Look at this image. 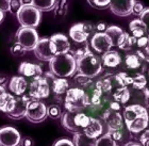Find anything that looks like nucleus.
Listing matches in <instances>:
<instances>
[{"label": "nucleus", "instance_id": "22", "mask_svg": "<svg viewBox=\"0 0 149 146\" xmlns=\"http://www.w3.org/2000/svg\"><path fill=\"white\" fill-rule=\"evenodd\" d=\"M101 62L107 67H117L121 63L120 54L115 50H109L101 57Z\"/></svg>", "mask_w": 149, "mask_h": 146}, {"label": "nucleus", "instance_id": "34", "mask_svg": "<svg viewBox=\"0 0 149 146\" xmlns=\"http://www.w3.org/2000/svg\"><path fill=\"white\" fill-rule=\"evenodd\" d=\"M62 110L58 105H50L47 107V115L48 117L52 118V119H59L62 117Z\"/></svg>", "mask_w": 149, "mask_h": 146}, {"label": "nucleus", "instance_id": "37", "mask_svg": "<svg viewBox=\"0 0 149 146\" xmlns=\"http://www.w3.org/2000/svg\"><path fill=\"white\" fill-rule=\"evenodd\" d=\"M22 8V4L20 2V0H11L10 1V6H9V12L13 15H17V13L19 12V10Z\"/></svg>", "mask_w": 149, "mask_h": 146}, {"label": "nucleus", "instance_id": "53", "mask_svg": "<svg viewBox=\"0 0 149 146\" xmlns=\"http://www.w3.org/2000/svg\"><path fill=\"white\" fill-rule=\"evenodd\" d=\"M148 78H149V72H148Z\"/></svg>", "mask_w": 149, "mask_h": 146}, {"label": "nucleus", "instance_id": "54", "mask_svg": "<svg viewBox=\"0 0 149 146\" xmlns=\"http://www.w3.org/2000/svg\"><path fill=\"white\" fill-rule=\"evenodd\" d=\"M148 105H149V103H148Z\"/></svg>", "mask_w": 149, "mask_h": 146}, {"label": "nucleus", "instance_id": "32", "mask_svg": "<svg viewBox=\"0 0 149 146\" xmlns=\"http://www.w3.org/2000/svg\"><path fill=\"white\" fill-rule=\"evenodd\" d=\"M135 44H136V38L133 37L132 35L128 34L126 32V36H125V40L123 41V43L120 44V46L118 48L125 50V51H131L133 52L134 48H135Z\"/></svg>", "mask_w": 149, "mask_h": 146}, {"label": "nucleus", "instance_id": "49", "mask_svg": "<svg viewBox=\"0 0 149 146\" xmlns=\"http://www.w3.org/2000/svg\"><path fill=\"white\" fill-rule=\"evenodd\" d=\"M22 6H32V0H20Z\"/></svg>", "mask_w": 149, "mask_h": 146}, {"label": "nucleus", "instance_id": "6", "mask_svg": "<svg viewBox=\"0 0 149 146\" xmlns=\"http://www.w3.org/2000/svg\"><path fill=\"white\" fill-rule=\"evenodd\" d=\"M95 33V26L91 22H78L69 29V36L78 44L87 42L88 37L93 36Z\"/></svg>", "mask_w": 149, "mask_h": 146}, {"label": "nucleus", "instance_id": "33", "mask_svg": "<svg viewBox=\"0 0 149 146\" xmlns=\"http://www.w3.org/2000/svg\"><path fill=\"white\" fill-rule=\"evenodd\" d=\"M95 146H118V143L111 137L109 132H107L97 139Z\"/></svg>", "mask_w": 149, "mask_h": 146}, {"label": "nucleus", "instance_id": "18", "mask_svg": "<svg viewBox=\"0 0 149 146\" xmlns=\"http://www.w3.org/2000/svg\"><path fill=\"white\" fill-rule=\"evenodd\" d=\"M9 89L15 96H22L28 89V82L22 76H14L9 82Z\"/></svg>", "mask_w": 149, "mask_h": 146}, {"label": "nucleus", "instance_id": "35", "mask_svg": "<svg viewBox=\"0 0 149 146\" xmlns=\"http://www.w3.org/2000/svg\"><path fill=\"white\" fill-rule=\"evenodd\" d=\"M87 2L90 3L93 8H95V9L102 10L110 6L111 0H87Z\"/></svg>", "mask_w": 149, "mask_h": 146}, {"label": "nucleus", "instance_id": "19", "mask_svg": "<svg viewBox=\"0 0 149 146\" xmlns=\"http://www.w3.org/2000/svg\"><path fill=\"white\" fill-rule=\"evenodd\" d=\"M102 131L103 126L101 124V122L99 119H97V118L91 117L90 123L83 130V133L86 137L93 139V140H97L100 136H102Z\"/></svg>", "mask_w": 149, "mask_h": 146}, {"label": "nucleus", "instance_id": "17", "mask_svg": "<svg viewBox=\"0 0 149 146\" xmlns=\"http://www.w3.org/2000/svg\"><path fill=\"white\" fill-rule=\"evenodd\" d=\"M103 118L107 123V126L109 128V131H115V130H121L124 127L123 124V116L120 113L117 111L110 110L103 115Z\"/></svg>", "mask_w": 149, "mask_h": 146}, {"label": "nucleus", "instance_id": "30", "mask_svg": "<svg viewBox=\"0 0 149 146\" xmlns=\"http://www.w3.org/2000/svg\"><path fill=\"white\" fill-rule=\"evenodd\" d=\"M147 80L143 74H135L131 76V85L136 90H144L146 87Z\"/></svg>", "mask_w": 149, "mask_h": 146}, {"label": "nucleus", "instance_id": "25", "mask_svg": "<svg viewBox=\"0 0 149 146\" xmlns=\"http://www.w3.org/2000/svg\"><path fill=\"white\" fill-rule=\"evenodd\" d=\"M53 93L56 95L66 94V92L69 90V83L66 78H53L52 84H51Z\"/></svg>", "mask_w": 149, "mask_h": 146}, {"label": "nucleus", "instance_id": "52", "mask_svg": "<svg viewBox=\"0 0 149 146\" xmlns=\"http://www.w3.org/2000/svg\"><path fill=\"white\" fill-rule=\"evenodd\" d=\"M3 93H6V89L3 87H0V96H1Z\"/></svg>", "mask_w": 149, "mask_h": 146}, {"label": "nucleus", "instance_id": "14", "mask_svg": "<svg viewBox=\"0 0 149 146\" xmlns=\"http://www.w3.org/2000/svg\"><path fill=\"white\" fill-rule=\"evenodd\" d=\"M135 0H111L110 2V10L115 15L124 17L132 14V8H133Z\"/></svg>", "mask_w": 149, "mask_h": 146}, {"label": "nucleus", "instance_id": "11", "mask_svg": "<svg viewBox=\"0 0 149 146\" xmlns=\"http://www.w3.org/2000/svg\"><path fill=\"white\" fill-rule=\"evenodd\" d=\"M22 136L14 127L6 126L0 129V146H20Z\"/></svg>", "mask_w": 149, "mask_h": 146}, {"label": "nucleus", "instance_id": "3", "mask_svg": "<svg viewBox=\"0 0 149 146\" xmlns=\"http://www.w3.org/2000/svg\"><path fill=\"white\" fill-rule=\"evenodd\" d=\"M76 62H77L78 74L91 78V79L98 76L102 71L101 58L93 53L91 50L87 51L84 56L76 60Z\"/></svg>", "mask_w": 149, "mask_h": 146}, {"label": "nucleus", "instance_id": "45", "mask_svg": "<svg viewBox=\"0 0 149 146\" xmlns=\"http://www.w3.org/2000/svg\"><path fill=\"white\" fill-rule=\"evenodd\" d=\"M107 28H108V26L106 22H100L95 25V32H106Z\"/></svg>", "mask_w": 149, "mask_h": 146}, {"label": "nucleus", "instance_id": "15", "mask_svg": "<svg viewBox=\"0 0 149 146\" xmlns=\"http://www.w3.org/2000/svg\"><path fill=\"white\" fill-rule=\"evenodd\" d=\"M19 74L25 78H31L32 80H34L36 78L43 76V69L40 65L34 64L30 62H22L19 65L18 68Z\"/></svg>", "mask_w": 149, "mask_h": 146}, {"label": "nucleus", "instance_id": "51", "mask_svg": "<svg viewBox=\"0 0 149 146\" xmlns=\"http://www.w3.org/2000/svg\"><path fill=\"white\" fill-rule=\"evenodd\" d=\"M3 19H4V13L2 11H0V24L3 22Z\"/></svg>", "mask_w": 149, "mask_h": 146}, {"label": "nucleus", "instance_id": "28", "mask_svg": "<svg viewBox=\"0 0 149 146\" xmlns=\"http://www.w3.org/2000/svg\"><path fill=\"white\" fill-rule=\"evenodd\" d=\"M56 0H32V6L40 12H49L54 9Z\"/></svg>", "mask_w": 149, "mask_h": 146}, {"label": "nucleus", "instance_id": "16", "mask_svg": "<svg viewBox=\"0 0 149 146\" xmlns=\"http://www.w3.org/2000/svg\"><path fill=\"white\" fill-rule=\"evenodd\" d=\"M49 38L54 46L56 54H63V53L69 52L72 45H70V42L68 41V37L66 35L62 34V33H58V34H53Z\"/></svg>", "mask_w": 149, "mask_h": 146}, {"label": "nucleus", "instance_id": "23", "mask_svg": "<svg viewBox=\"0 0 149 146\" xmlns=\"http://www.w3.org/2000/svg\"><path fill=\"white\" fill-rule=\"evenodd\" d=\"M15 101H16V96L11 95L8 92L3 93L0 96V111L8 115L13 110L14 106H15Z\"/></svg>", "mask_w": 149, "mask_h": 146}, {"label": "nucleus", "instance_id": "7", "mask_svg": "<svg viewBox=\"0 0 149 146\" xmlns=\"http://www.w3.org/2000/svg\"><path fill=\"white\" fill-rule=\"evenodd\" d=\"M16 40L27 51L34 50L36 44L38 43V33L33 28H26L20 27L16 32Z\"/></svg>", "mask_w": 149, "mask_h": 146}, {"label": "nucleus", "instance_id": "9", "mask_svg": "<svg viewBox=\"0 0 149 146\" xmlns=\"http://www.w3.org/2000/svg\"><path fill=\"white\" fill-rule=\"evenodd\" d=\"M28 87L29 96L31 97L32 99H44V98H47L50 94V85L48 83V80L44 76L32 80Z\"/></svg>", "mask_w": 149, "mask_h": 146}, {"label": "nucleus", "instance_id": "20", "mask_svg": "<svg viewBox=\"0 0 149 146\" xmlns=\"http://www.w3.org/2000/svg\"><path fill=\"white\" fill-rule=\"evenodd\" d=\"M76 114H77V112L66 111L65 113H63L62 117H61V124L63 127L69 132H72L74 134L82 132L76 124Z\"/></svg>", "mask_w": 149, "mask_h": 146}, {"label": "nucleus", "instance_id": "36", "mask_svg": "<svg viewBox=\"0 0 149 146\" xmlns=\"http://www.w3.org/2000/svg\"><path fill=\"white\" fill-rule=\"evenodd\" d=\"M10 51H11V53H12L14 57H22L27 52V50H26L19 43L13 44L12 46H11V48H10Z\"/></svg>", "mask_w": 149, "mask_h": 146}, {"label": "nucleus", "instance_id": "48", "mask_svg": "<svg viewBox=\"0 0 149 146\" xmlns=\"http://www.w3.org/2000/svg\"><path fill=\"white\" fill-rule=\"evenodd\" d=\"M110 110H113V111H119V110H120V103H116V101L112 103L111 105H110Z\"/></svg>", "mask_w": 149, "mask_h": 146}, {"label": "nucleus", "instance_id": "8", "mask_svg": "<svg viewBox=\"0 0 149 146\" xmlns=\"http://www.w3.org/2000/svg\"><path fill=\"white\" fill-rule=\"evenodd\" d=\"M47 107L46 105L40 100L32 99L28 105L27 112H26V118L31 123L38 124L46 119Z\"/></svg>", "mask_w": 149, "mask_h": 146}, {"label": "nucleus", "instance_id": "5", "mask_svg": "<svg viewBox=\"0 0 149 146\" xmlns=\"http://www.w3.org/2000/svg\"><path fill=\"white\" fill-rule=\"evenodd\" d=\"M16 17L22 27L35 29L40 25V12L33 6H22Z\"/></svg>", "mask_w": 149, "mask_h": 146}, {"label": "nucleus", "instance_id": "26", "mask_svg": "<svg viewBox=\"0 0 149 146\" xmlns=\"http://www.w3.org/2000/svg\"><path fill=\"white\" fill-rule=\"evenodd\" d=\"M142 61H144V60L134 52L128 53L127 56H126V58H125L126 66L129 69H133V71H136V69L142 67Z\"/></svg>", "mask_w": 149, "mask_h": 146}, {"label": "nucleus", "instance_id": "42", "mask_svg": "<svg viewBox=\"0 0 149 146\" xmlns=\"http://www.w3.org/2000/svg\"><path fill=\"white\" fill-rule=\"evenodd\" d=\"M52 146H74V144L72 140H68V139H60L54 142Z\"/></svg>", "mask_w": 149, "mask_h": 146}, {"label": "nucleus", "instance_id": "39", "mask_svg": "<svg viewBox=\"0 0 149 146\" xmlns=\"http://www.w3.org/2000/svg\"><path fill=\"white\" fill-rule=\"evenodd\" d=\"M74 81L79 83L81 87H88V84L91 83V78H87L85 76H82V75L78 74L76 77H74Z\"/></svg>", "mask_w": 149, "mask_h": 146}, {"label": "nucleus", "instance_id": "44", "mask_svg": "<svg viewBox=\"0 0 149 146\" xmlns=\"http://www.w3.org/2000/svg\"><path fill=\"white\" fill-rule=\"evenodd\" d=\"M34 145V141L30 137H25L22 138V142H20V146H33Z\"/></svg>", "mask_w": 149, "mask_h": 146}, {"label": "nucleus", "instance_id": "27", "mask_svg": "<svg viewBox=\"0 0 149 146\" xmlns=\"http://www.w3.org/2000/svg\"><path fill=\"white\" fill-rule=\"evenodd\" d=\"M113 98L116 103L124 105L130 99V91L127 87H117V89H115L114 93H113Z\"/></svg>", "mask_w": 149, "mask_h": 146}, {"label": "nucleus", "instance_id": "50", "mask_svg": "<svg viewBox=\"0 0 149 146\" xmlns=\"http://www.w3.org/2000/svg\"><path fill=\"white\" fill-rule=\"evenodd\" d=\"M124 146H142L140 143H136V142H128Z\"/></svg>", "mask_w": 149, "mask_h": 146}, {"label": "nucleus", "instance_id": "43", "mask_svg": "<svg viewBox=\"0 0 149 146\" xmlns=\"http://www.w3.org/2000/svg\"><path fill=\"white\" fill-rule=\"evenodd\" d=\"M110 134H111V137L114 139L116 142H120L123 140V133H121V130H115V131H108Z\"/></svg>", "mask_w": 149, "mask_h": 146}, {"label": "nucleus", "instance_id": "2", "mask_svg": "<svg viewBox=\"0 0 149 146\" xmlns=\"http://www.w3.org/2000/svg\"><path fill=\"white\" fill-rule=\"evenodd\" d=\"M50 73L58 78H68L77 72V62L70 53L56 54L49 61Z\"/></svg>", "mask_w": 149, "mask_h": 146}, {"label": "nucleus", "instance_id": "1", "mask_svg": "<svg viewBox=\"0 0 149 146\" xmlns=\"http://www.w3.org/2000/svg\"><path fill=\"white\" fill-rule=\"evenodd\" d=\"M124 121L131 133H140L148 127V111L141 105L128 106L124 110Z\"/></svg>", "mask_w": 149, "mask_h": 146}, {"label": "nucleus", "instance_id": "40", "mask_svg": "<svg viewBox=\"0 0 149 146\" xmlns=\"http://www.w3.org/2000/svg\"><path fill=\"white\" fill-rule=\"evenodd\" d=\"M140 19L142 20V22H143L144 25H145V27L147 29V32H148L149 34V8L145 9V11L141 14Z\"/></svg>", "mask_w": 149, "mask_h": 146}, {"label": "nucleus", "instance_id": "41", "mask_svg": "<svg viewBox=\"0 0 149 146\" xmlns=\"http://www.w3.org/2000/svg\"><path fill=\"white\" fill-rule=\"evenodd\" d=\"M140 143L142 146H149V129L144 131L140 137Z\"/></svg>", "mask_w": 149, "mask_h": 146}, {"label": "nucleus", "instance_id": "13", "mask_svg": "<svg viewBox=\"0 0 149 146\" xmlns=\"http://www.w3.org/2000/svg\"><path fill=\"white\" fill-rule=\"evenodd\" d=\"M31 100L32 98L29 95L28 96H26V95L16 96L15 106H14L12 111L8 114V116L13 118V119H20L22 117H26L27 108H28V105Z\"/></svg>", "mask_w": 149, "mask_h": 146}, {"label": "nucleus", "instance_id": "24", "mask_svg": "<svg viewBox=\"0 0 149 146\" xmlns=\"http://www.w3.org/2000/svg\"><path fill=\"white\" fill-rule=\"evenodd\" d=\"M129 29H130L132 36L135 37V38H141V37L149 35L146 27H145V25L142 22V20L140 18L133 19L129 24Z\"/></svg>", "mask_w": 149, "mask_h": 146}, {"label": "nucleus", "instance_id": "29", "mask_svg": "<svg viewBox=\"0 0 149 146\" xmlns=\"http://www.w3.org/2000/svg\"><path fill=\"white\" fill-rule=\"evenodd\" d=\"M72 142H74V146H95L96 140H93V139L86 137L83 132H80V133L74 134Z\"/></svg>", "mask_w": 149, "mask_h": 146}, {"label": "nucleus", "instance_id": "31", "mask_svg": "<svg viewBox=\"0 0 149 146\" xmlns=\"http://www.w3.org/2000/svg\"><path fill=\"white\" fill-rule=\"evenodd\" d=\"M69 0H58L54 6V15L56 17H63L67 14Z\"/></svg>", "mask_w": 149, "mask_h": 146}, {"label": "nucleus", "instance_id": "12", "mask_svg": "<svg viewBox=\"0 0 149 146\" xmlns=\"http://www.w3.org/2000/svg\"><path fill=\"white\" fill-rule=\"evenodd\" d=\"M91 46L97 53L108 52L113 47L110 37L106 34V32H96L91 38Z\"/></svg>", "mask_w": 149, "mask_h": 146}, {"label": "nucleus", "instance_id": "4", "mask_svg": "<svg viewBox=\"0 0 149 146\" xmlns=\"http://www.w3.org/2000/svg\"><path fill=\"white\" fill-rule=\"evenodd\" d=\"M64 106L66 111L80 112L90 106V99L85 91L80 87H70L65 94Z\"/></svg>", "mask_w": 149, "mask_h": 146}, {"label": "nucleus", "instance_id": "47", "mask_svg": "<svg viewBox=\"0 0 149 146\" xmlns=\"http://www.w3.org/2000/svg\"><path fill=\"white\" fill-rule=\"evenodd\" d=\"M8 81H9V77H8L6 74L0 73V87H4L6 84H8Z\"/></svg>", "mask_w": 149, "mask_h": 146}, {"label": "nucleus", "instance_id": "38", "mask_svg": "<svg viewBox=\"0 0 149 146\" xmlns=\"http://www.w3.org/2000/svg\"><path fill=\"white\" fill-rule=\"evenodd\" d=\"M145 6H144V4L141 1H137V0H135L134 1V4H133V8H132V14H134V15H137V16H141V14L145 11Z\"/></svg>", "mask_w": 149, "mask_h": 146}, {"label": "nucleus", "instance_id": "46", "mask_svg": "<svg viewBox=\"0 0 149 146\" xmlns=\"http://www.w3.org/2000/svg\"><path fill=\"white\" fill-rule=\"evenodd\" d=\"M10 1L11 0H0V11H2L3 13L8 12L10 6Z\"/></svg>", "mask_w": 149, "mask_h": 146}, {"label": "nucleus", "instance_id": "10", "mask_svg": "<svg viewBox=\"0 0 149 146\" xmlns=\"http://www.w3.org/2000/svg\"><path fill=\"white\" fill-rule=\"evenodd\" d=\"M34 54L40 61H50L56 56L54 46L50 38L44 37L38 41L34 48Z\"/></svg>", "mask_w": 149, "mask_h": 146}, {"label": "nucleus", "instance_id": "21", "mask_svg": "<svg viewBox=\"0 0 149 146\" xmlns=\"http://www.w3.org/2000/svg\"><path fill=\"white\" fill-rule=\"evenodd\" d=\"M106 34L110 37V40L112 42L113 47H119L120 44L123 43V41L125 40L126 36V32L117 26H109L106 30Z\"/></svg>", "mask_w": 149, "mask_h": 146}]
</instances>
